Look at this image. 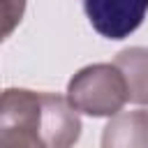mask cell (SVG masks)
I'll return each mask as SVG.
<instances>
[{
  "label": "cell",
  "mask_w": 148,
  "mask_h": 148,
  "mask_svg": "<svg viewBox=\"0 0 148 148\" xmlns=\"http://www.w3.org/2000/svg\"><path fill=\"white\" fill-rule=\"evenodd\" d=\"M81 118L67 97L28 88L0 90V148H72Z\"/></svg>",
  "instance_id": "cell-1"
},
{
  "label": "cell",
  "mask_w": 148,
  "mask_h": 148,
  "mask_svg": "<svg viewBox=\"0 0 148 148\" xmlns=\"http://www.w3.org/2000/svg\"><path fill=\"white\" fill-rule=\"evenodd\" d=\"M67 102L76 113L111 118L127 104V86L113 62L81 67L67 83Z\"/></svg>",
  "instance_id": "cell-2"
},
{
  "label": "cell",
  "mask_w": 148,
  "mask_h": 148,
  "mask_svg": "<svg viewBox=\"0 0 148 148\" xmlns=\"http://www.w3.org/2000/svg\"><path fill=\"white\" fill-rule=\"evenodd\" d=\"M83 9L95 32L118 42L143 23L148 0H83Z\"/></svg>",
  "instance_id": "cell-3"
},
{
  "label": "cell",
  "mask_w": 148,
  "mask_h": 148,
  "mask_svg": "<svg viewBox=\"0 0 148 148\" xmlns=\"http://www.w3.org/2000/svg\"><path fill=\"white\" fill-rule=\"evenodd\" d=\"M102 148H148V109L111 116L102 132Z\"/></svg>",
  "instance_id": "cell-4"
},
{
  "label": "cell",
  "mask_w": 148,
  "mask_h": 148,
  "mask_svg": "<svg viewBox=\"0 0 148 148\" xmlns=\"http://www.w3.org/2000/svg\"><path fill=\"white\" fill-rule=\"evenodd\" d=\"M113 65L120 69L125 86H127V102L132 104H148V49L146 46H130L123 49Z\"/></svg>",
  "instance_id": "cell-5"
},
{
  "label": "cell",
  "mask_w": 148,
  "mask_h": 148,
  "mask_svg": "<svg viewBox=\"0 0 148 148\" xmlns=\"http://www.w3.org/2000/svg\"><path fill=\"white\" fill-rule=\"evenodd\" d=\"M28 0H0V44L18 28Z\"/></svg>",
  "instance_id": "cell-6"
}]
</instances>
